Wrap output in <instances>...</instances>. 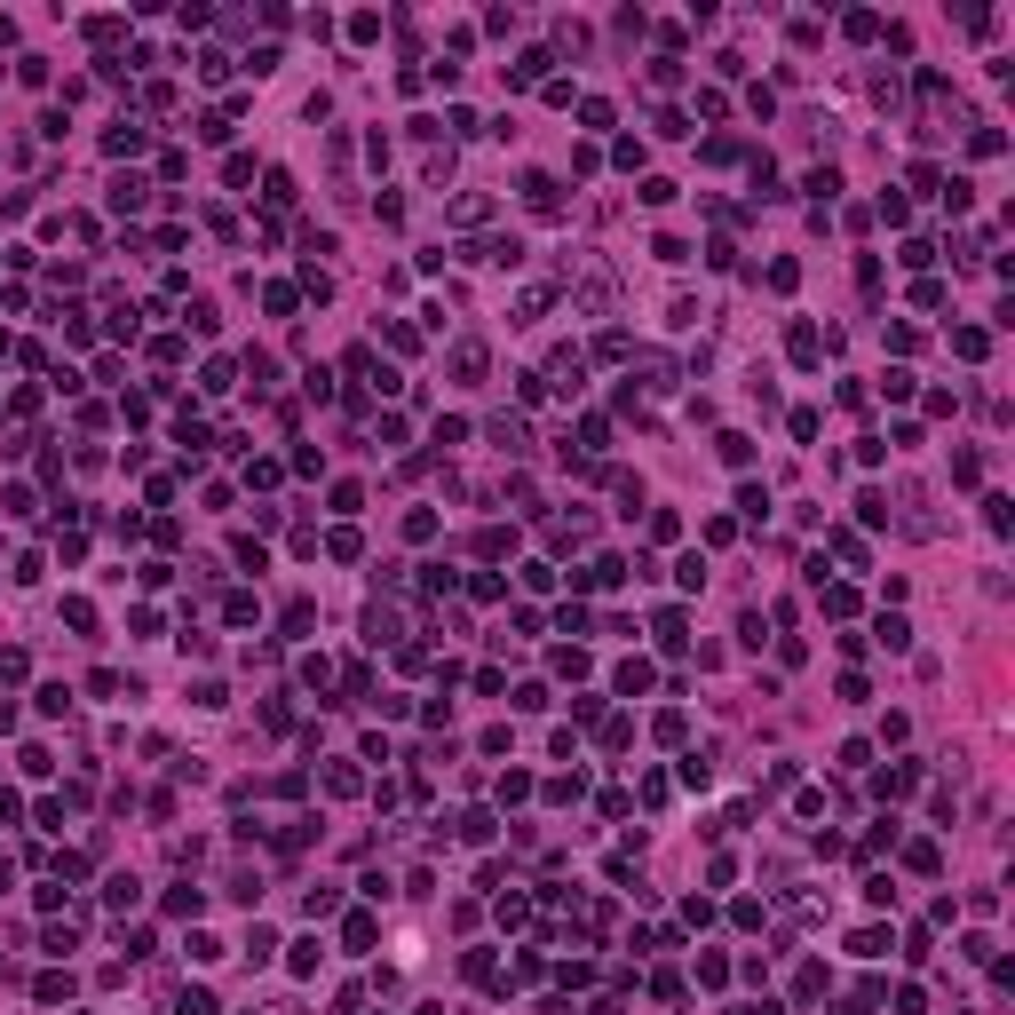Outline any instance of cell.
<instances>
[{
    "instance_id": "6da1fadb",
    "label": "cell",
    "mask_w": 1015,
    "mask_h": 1015,
    "mask_svg": "<svg viewBox=\"0 0 1015 1015\" xmlns=\"http://www.w3.org/2000/svg\"><path fill=\"white\" fill-rule=\"evenodd\" d=\"M104 151H112V159H127V151H143V127H127V119H119V127H112V143H104Z\"/></svg>"
}]
</instances>
